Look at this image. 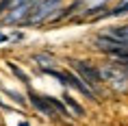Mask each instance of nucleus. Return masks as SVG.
Instances as JSON below:
<instances>
[{
	"instance_id": "nucleus-1",
	"label": "nucleus",
	"mask_w": 128,
	"mask_h": 126,
	"mask_svg": "<svg viewBox=\"0 0 128 126\" xmlns=\"http://www.w3.org/2000/svg\"><path fill=\"white\" fill-rule=\"evenodd\" d=\"M44 72L50 74V76H54V78H59L63 85L74 87L76 91H80L82 96H87L89 100H96V91L80 78V76H76V74H72V72H56V70H50V67H44Z\"/></svg>"
},
{
	"instance_id": "nucleus-3",
	"label": "nucleus",
	"mask_w": 128,
	"mask_h": 126,
	"mask_svg": "<svg viewBox=\"0 0 128 126\" xmlns=\"http://www.w3.org/2000/svg\"><path fill=\"white\" fill-rule=\"evenodd\" d=\"M28 100L33 102V106H37L41 113H46V115H50V117H54V115L59 113V111H56V109L52 106V102H50V100L44 98V96H39V93H35L33 89L28 91Z\"/></svg>"
},
{
	"instance_id": "nucleus-8",
	"label": "nucleus",
	"mask_w": 128,
	"mask_h": 126,
	"mask_svg": "<svg viewBox=\"0 0 128 126\" xmlns=\"http://www.w3.org/2000/svg\"><path fill=\"white\" fill-rule=\"evenodd\" d=\"M11 2H13V0H2V2H0V13H2V11H4V9L11 5Z\"/></svg>"
},
{
	"instance_id": "nucleus-9",
	"label": "nucleus",
	"mask_w": 128,
	"mask_h": 126,
	"mask_svg": "<svg viewBox=\"0 0 128 126\" xmlns=\"http://www.w3.org/2000/svg\"><path fill=\"white\" fill-rule=\"evenodd\" d=\"M0 104H2V106H4V102H2V100H0Z\"/></svg>"
},
{
	"instance_id": "nucleus-4",
	"label": "nucleus",
	"mask_w": 128,
	"mask_h": 126,
	"mask_svg": "<svg viewBox=\"0 0 128 126\" xmlns=\"http://www.w3.org/2000/svg\"><path fill=\"white\" fill-rule=\"evenodd\" d=\"M56 2H59V0H46V2H41V7L37 9V15H35V18H30V20H28V24H30V22H39L44 15H48V11H50Z\"/></svg>"
},
{
	"instance_id": "nucleus-10",
	"label": "nucleus",
	"mask_w": 128,
	"mask_h": 126,
	"mask_svg": "<svg viewBox=\"0 0 128 126\" xmlns=\"http://www.w3.org/2000/svg\"><path fill=\"white\" fill-rule=\"evenodd\" d=\"M20 126H28V124H20Z\"/></svg>"
},
{
	"instance_id": "nucleus-7",
	"label": "nucleus",
	"mask_w": 128,
	"mask_h": 126,
	"mask_svg": "<svg viewBox=\"0 0 128 126\" xmlns=\"http://www.w3.org/2000/svg\"><path fill=\"white\" fill-rule=\"evenodd\" d=\"M126 11H128V5H122V7L113 9V15H122V13H126Z\"/></svg>"
},
{
	"instance_id": "nucleus-6",
	"label": "nucleus",
	"mask_w": 128,
	"mask_h": 126,
	"mask_svg": "<svg viewBox=\"0 0 128 126\" xmlns=\"http://www.w3.org/2000/svg\"><path fill=\"white\" fill-rule=\"evenodd\" d=\"M7 65H9V70H11V72H13L15 76H18V78L22 80V83H28V76H26L24 72H22V70H20L18 65H15V63H7Z\"/></svg>"
},
{
	"instance_id": "nucleus-2",
	"label": "nucleus",
	"mask_w": 128,
	"mask_h": 126,
	"mask_svg": "<svg viewBox=\"0 0 128 126\" xmlns=\"http://www.w3.org/2000/svg\"><path fill=\"white\" fill-rule=\"evenodd\" d=\"M72 65H74V70L78 74H80V78L87 83L91 89H96V87L102 85V72L100 70H96L91 63H87V61H78V59H72Z\"/></svg>"
},
{
	"instance_id": "nucleus-5",
	"label": "nucleus",
	"mask_w": 128,
	"mask_h": 126,
	"mask_svg": "<svg viewBox=\"0 0 128 126\" xmlns=\"http://www.w3.org/2000/svg\"><path fill=\"white\" fill-rule=\"evenodd\" d=\"M63 102H65V104H68L70 109H72V111L76 113V115H85V109H82V106L78 104V102H76V100L72 98V96H68V93H65V96H63Z\"/></svg>"
}]
</instances>
